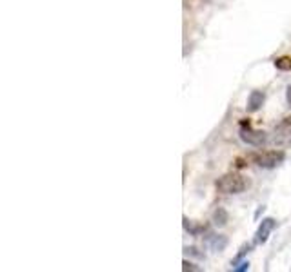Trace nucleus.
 <instances>
[{
    "mask_svg": "<svg viewBox=\"0 0 291 272\" xmlns=\"http://www.w3.org/2000/svg\"><path fill=\"white\" fill-rule=\"evenodd\" d=\"M246 180H244L242 174H238V172H228V174H224L217 180V190L222 192V194H238V192H242L246 189Z\"/></svg>",
    "mask_w": 291,
    "mask_h": 272,
    "instance_id": "obj_1",
    "label": "nucleus"
},
{
    "mask_svg": "<svg viewBox=\"0 0 291 272\" xmlns=\"http://www.w3.org/2000/svg\"><path fill=\"white\" fill-rule=\"evenodd\" d=\"M248 160L262 167V169H273L278 163L284 162V153L282 151H264V153H253L248 156Z\"/></svg>",
    "mask_w": 291,
    "mask_h": 272,
    "instance_id": "obj_2",
    "label": "nucleus"
},
{
    "mask_svg": "<svg viewBox=\"0 0 291 272\" xmlns=\"http://www.w3.org/2000/svg\"><path fill=\"white\" fill-rule=\"evenodd\" d=\"M240 140L246 142L248 145H253V147H262L264 143L268 142V135H266L264 131L251 129L250 122H242V127H240Z\"/></svg>",
    "mask_w": 291,
    "mask_h": 272,
    "instance_id": "obj_3",
    "label": "nucleus"
},
{
    "mask_svg": "<svg viewBox=\"0 0 291 272\" xmlns=\"http://www.w3.org/2000/svg\"><path fill=\"white\" fill-rule=\"evenodd\" d=\"M275 220L273 218H264L260 225H258V231H256V243H266L268 238H270V234L273 232L275 229Z\"/></svg>",
    "mask_w": 291,
    "mask_h": 272,
    "instance_id": "obj_4",
    "label": "nucleus"
},
{
    "mask_svg": "<svg viewBox=\"0 0 291 272\" xmlns=\"http://www.w3.org/2000/svg\"><path fill=\"white\" fill-rule=\"evenodd\" d=\"M264 100H266V96H264L262 91H251L250 98H248V111H250V113L258 111V109L262 107Z\"/></svg>",
    "mask_w": 291,
    "mask_h": 272,
    "instance_id": "obj_5",
    "label": "nucleus"
},
{
    "mask_svg": "<svg viewBox=\"0 0 291 272\" xmlns=\"http://www.w3.org/2000/svg\"><path fill=\"white\" fill-rule=\"evenodd\" d=\"M275 133L280 138H291V116H286L284 120L278 123L277 127H275Z\"/></svg>",
    "mask_w": 291,
    "mask_h": 272,
    "instance_id": "obj_6",
    "label": "nucleus"
},
{
    "mask_svg": "<svg viewBox=\"0 0 291 272\" xmlns=\"http://www.w3.org/2000/svg\"><path fill=\"white\" fill-rule=\"evenodd\" d=\"M228 220H229L228 212L224 211L222 207H218V209L213 212V223H215L217 227H224V225L228 223Z\"/></svg>",
    "mask_w": 291,
    "mask_h": 272,
    "instance_id": "obj_7",
    "label": "nucleus"
},
{
    "mask_svg": "<svg viewBox=\"0 0 291 272\" xmlns=\"http://www.w3.org/2000/svg\"><path fill=\"white\" fill-rule=\"evenodd\" d=\"M275 68L280 71H291V56H278L275 60Z\"/></svg>",
    "mask_w": 291,
    "mask_h": 272,
    "instance_id": "obj_8",
    "label": "nucleus"
},
{
    "mask_svg": "<svg viewBox=\"0 0 291 272\" xmlns=\"http://www.w3.org/2000/svg\"><path fill=\"white\" fill-rule=\"evenodd\" d=\"M182 271H200L199 267H195L193 263H189L187 259H184V263H182Z\"/></svg>",
    "mask_w": 291,
    "mask_h": 272,
    "instance_id": "obj_9",
    "label": "nucleus"
},
{
    "mask_svg": "<svg viewBox=\"0 0 291 272\" xmlns=\"http://www.w3.org/2000/svg\"><path fill=\"white\" fill-rule=\"evenodd\" d=\"M248 269H250V263H248V261H244L242 265H240V267H236L235 271H236V272H244V271H248Z\"/></svg>",
    "mask_w": 291,
    "mask_h": 272,
    "instance_id": "obj_10",
    "label": "nucleus"
},
{
    "mask_svg": "<svg viewBox=\"0 0 291 272\" xmlns=\"http://www.w3.org/2000/svg\"><path fill=\"white\" fill-rule=\"evenodd\" d=\"M286 100L291 105V85H288V89H286Z\"/></svg>",
    "mask_w": 291,
    "mask_h": 272,
    "instance_id": "obj_11",
    "label": "nucleus"
}]
</instances>
